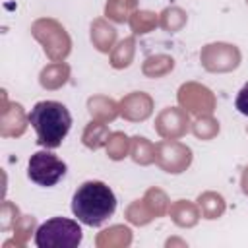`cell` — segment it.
Masks as SVG:
<instances>
[{
	"instance_id": "cell-4",
	"label": "cell",
	"mask_w": 248,
	"mask_h": 248,
	"mask_svg": "<svg viewBox=\"0 0 248 248\" xmlns=\"http://www.w3.org/2000/svg\"><path fill=\"white\" fill-rule=\"evenodd\" d=\"M66 170H68L66 163L50 151L33 153L29 159V165H27L29 180L35 182L37 186H45V188L56 186L66 176Z\"/></svg>"
},
{
	"instance_id": "cell-1",
	"label": "cell",
	"mask_w": 248,
	"mask_h": 248,
	"mask_svg": "<svg viewBox=\"0 0 248 248\" xmlns=\"http://www.w3.org/2000/svg\"><path fill=\"white\" fill-rule=\"evenodd\" d=\"M116 211L114 192L101 180H87L72 196V213L87 227H101Z\"/></svg>"
},
{
	"instance_id": "cell-3",
	"label": "cell",
	"mask_w": 248,
	"mask_h": 248,
	"mask_svg": "<svg viewBox=\"0 0 248 248\" xmlns=\"http://www.w3.org/2000/svg\"><path fill=\"white\" fill-rule=\"evenodd\" d=\"M83 232L78 221L66 217H52L41 223L35 231V244L39 248H78Z\"/></svg>"
},
{
	"instance_id": "cell-5",
	"label": "cell",
	"mask_w": 248,
	"mask_h": 248,
	"mask_svg": "<svg viewBox=\"0 0 248 248\" xmlns=\"http://www.w3.org/2000/svg\"><path fill=\"white\" fill-rule=\"evenodd\" d=\"M234 107H236V110H238L240 114L248 116V83H244V85L240 87V91H238V95H236V99H234Z\"/></svg>"
},
{
	"instance_id": "cell-2",
	"label": "cell",
	"mask_w": 248,
	"mask_h": 248,
	"mask_svg": "<svg viewBox=\"0 0 248 248\" xmlns=\"http://www.w3.org/2000/svg\"><path fill=\"white\" fill-rule=\"evenodd\" d=\"M27 122L33 126L41 147L56 149L72 128V114L58 101H39L27 112Z\"/></svg>"
}]
</instances>
